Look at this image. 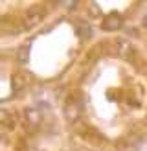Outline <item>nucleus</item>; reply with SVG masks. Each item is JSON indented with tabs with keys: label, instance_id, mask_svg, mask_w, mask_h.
Returning a JSON list of instances; mask_svg holds the SVG:
<instances>
[{
	"label": "nucleus",
	"instance_id": "4",
	"mask_svg": "<svg viewBox=\"0 0 147 151\" xmlns=\"http://www.w3.org/2000/svg\"><path fill=\"white\" fill-rule=\"evenodd\" d=\"M77 33L81 37H90L92 35V29H90V26H79L77 28Z\"/></svg>",
	"mask_w": 147,
	"mask_h": 151
},
{
	"label": "nucleus",
	"instance_id": "5",
	"mask_svg": "<svg viewBox=\"0 0 147 151\" xmlns=\"http://www.w3.org/2000/svg\"><path fill=\"white\" fill-rule=\"evenodd\" d=\"M22 85H24L22 78H19V76H17V78H13V90H15V92H19V90L22 88Z\"/></svg>",
	"mask_w": 147,
	"mask_h": 151
},
{
	"label": "nucleus",
	"instance_id": "2",
	"mask_svg": "<svg viewBox=\"0 0 147 151\" xmlns=\"http://www.w3.org/2000/svg\"><path fill=\"white\" fill-rule=\"evenodd\" d=\"M42 19V13H31L28 17V24L29 26H35V24H39V20Z\"/></svg>",
	"mask_w": 147,
	"mask_h": 151
},
{
	"label": "nucleus",
	"instance_id": "7",
	"mask_svg": "<svg viewBox=\"0 0 147 151\" xmlns=\"http://www.w3.org/2000/svg\"><path fill=\"white\" fill-rule=\"evenodd\" d=\"M26 116H28V120H29V118H31V120H33V122H35V120H37V114H35V112H33V111H28V112H26Z\"/></svg>",
	"mask_w": 147,
	"mask_h": 151
},
{
	"label": "nucleus",
	"instance_id": "3",
	"mask_svg": "<svg viewBox=\"0 0 147 151\" xmlns=\"http://www.w3.org/2000/svg\"><path fill=\"white\" fill-rule=\"evenodd\" d=\"M28 59H29V52H28V48H26V46L20 48V50H19V61H20V63H26Z\"/></svg>",
	"mask_w": 147,
	"mask_h": 151
},
{
	"label": "nucleus",
	"instance_id": "6",
	"mask_svg": "<svg viewBox=\"0 0 147 151\" xmlns=\"http://www.w3.org/2000/svg\"><path fill=\"white\" fill-rule=\"evenodd\" d=\"M7 122H9V114H7V111L0 109V125H4V124H7Z\"/></svg>",
	"mask_w": 147,
	"mask_h": 151
},
{
	"label": "nucleus",
	"instance_id": "1",
	"mask_svg": "<svg viewBox=\"0 0 147 151\" xmlns=\"http://www.w3.org/2000/svg\"><path fill=\"white\" fill-rule=\"evenodd\" d=\"M120 26H121V20L116 13L108 15V17L103 20V29H107V32H114V29H118Z\"/></svg>",
	"mask_w": 147,
	"mask_h": 151
},
{
	"label": "nucleus",
	"instance_id": "8",
	"mask_svg": "<svg viewBox=\"0 0 147 151\" xmlns=\"http://www.w3.org/2000/svg\"><path fill=\"white\" fill-rule=\"evenodd\" d=\"M143 24H145V26H147V17H145V19H143Z\"/></svg>",
	"mask_w": 147,
	"mask_h": 151
}]
</instances>
